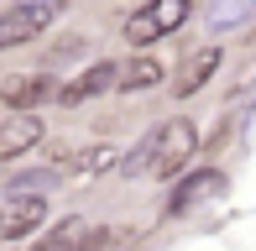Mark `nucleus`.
I'll return each mask as SVG.
<instances>
[{"label":"nucleus","mask_w":256,"mask_h":251,"mask_svg":"<svg viewBox=\"0 0 256 251\" xmlns=\"http://www.w3.org/2000/svg\"><path fill=\"white\" fill-rule=\"evenodd\" d=\"M256 10V0H220V6H209V32H230V26H240Z\"/></svg>","instance_id":"12"},{"label":"nucleus","mask_w":256,"mask_h":251,"mask_svg":"<svg viewBox=\"0 0 256 251\" xmlns=\"http://www.w3.org/2000/svg\"><path fill=\"white\" fill-rule=\"evenodd\" d=\"M220 188H225V173H214V168H204V173L183 178V184L172 188L168 210H172V214H183V210H194V204H199V199H209V194H220Z\"/></svg>","instance_id":"9"},{"label":"nucleus","mask_w":256,"mask_h":251,"mask_svg":"<svg viewBox=\"0 0 256 251\" xmlns=\"http://www.w3.org/2000/svg\"><path fill=\"white\" fill-rule=\"evenodd\" d=\"M42 131H48V126H42L37 116H10L6 126H0V162L32 152V146H42Z\"/></svg>","instance_id":"7"},{"label":"nucleus","mask_w":256,"mask_h":251,"mask_svg":"<svg viewBox=\"0 0 256 251\" xmlns=\"http://www.w3.org/2000/svg\"><path fill=\"white\" fill-rule=\"evenodd\" d=\"M120 78H126L120 89H131V94H142V89H152V84H162V63H157V58H136V63L126 68Z\"/></svg>","instance_id":"13"},{"label":"nucleus","mask_w":256,"mask_h":251,"mask_svg":"<svg viewBox=\"0 0 256 251\" xmlns=\"http://www.w3.org/2000/svg\"><path fill=\"white\" fill-rule=\"evenodd\" d=\"M152 157H157V131L146 136V142L136 146L131 157H126V168H120V173H126V178H142V173H152Z\"/></svg>","instance_id":"14"},{"label":"nucleus","mask_w":256,"mask_h":251,"mask_svg":"<svg viewBox=\"0 0 256 251\" xmlns=\"http://www.w3.org/2000/svg\"><path fill=\"white\" fill-rule=\"evenodd\" d=\"M58 16H63V0H16L10 10H0V52L42 37Z\"/></svg>","instance_id":"1"},{"label":"nucleus","mask_w":256,"mask_h":251,"mask_svg":"<svg viewBox=\"0 0 256 251\" xmlns=\"http://www.w3.org/2000/svg\"><path fill=\"white\" fill-rule=\"evenodd\" d=\"M0 100H6L16 116H32L37 105H48V100H58V84L42 74H26V78H6V89H0Z\"/></svg>","instance_id":"6"},{"label":"nucleus","mask_w":256,"mask_h":251,"mask_svg":"<svg viewBox=\"0 0 256 251\" xmlns=\"http://www.w3.org/2000/svg\"><path fill=\"white\" fill-rule=\"evenodd\" d=\"M194 152H199V131H194V120H172L157 131V157H152V178H178L183 168L194 162Z\"/></svg>","instance_id":"3"},{"label":"nucleus","mask_w":256,"mask_h":251,"mask_svg":"<svg viewBox=\"0 0 256 251\" xmlns=\"http://www.w3.org/2000/svg\"><path fill=\"white\" fill-rule=\"evenodd\" d=\"M104 168H115V146H104V142L63 157V173H104Z\"/></svg>","instance_id":"11"},{"label":"nucleus","mask_w":256,"mask_h":251,"mask_svg":"<svg viewBox=\"0 0 256 251\" xmlns=\"http://www.w3.org/2000/svg\"><path fill=\"white\" fill-rule=\"evenodd\" d=\"M84 52V37H68L63 48H52V63H68V58H78Z\"/></svg>","instance_id":"15"},{"label":"nucleus","mask_w":256,"mask_h":251,"mask_svg":"<svg viewBox=\"0 0 256 251\" xmlns=\"http://www.w3.org/2000/svg\"><path fill=\"white\" fill-rule=\"evenodd\" d=\"M100 241H104V230H94V220L68 214V220H58V230H48L37 241V251H94Z\"/></svg>","instance_id":"5"},{"label":"nucleus","mask_w":256,"mask_h":251,"mask_svg":"<svg viewBox=\"0 0 256 251\" xmlns=\"http://www.w3.org/2000/svg\"><path fill=\"white\" fill-rule=\"evenodd\" d=\"M220 68V48H199V52H188L183 58V68H178V94H199V89L209 84V74Z\"/></svg>","instance_id":"10"},{"label":"nucleus","mask_w":256,"mask_h":251,"mask_svg":"<svg viewBox=\"0 0 256 251\" xmlns=\"http://www.w3.org/2000/svg\"><path fill=\"white\" fill-rule=\"evenodd\" d=\"M188 10H194V0H146V6L126 21V42H131V48H146V42L168 37V32H178L183 21H188Z\"/></svg>","instance_id":"2"},{"label":"nucleus","mask_w":256,"mask_h":251,"mask_svg":"<svg viewBox=\"0 0 256 251\" xmlns=\"http://www.w3.org/2000/svg\"><path fill=\"white\" fill-rule=\"evenodd\" d=\"M42 220H48V199H42V194H16V199L0 210V241H21V236H32Z\"/></svg>","instance_id":"4"},{"label":"nucleus","mask_w":256,"mask_h":251,"mask_svg":"<svg viewBox=\"0 0 256 251\" xmlns=\"http://www.w3.org/2000/svg\"><path fill=\"white\" fill-rule=\"evenodd\" d=\"M115 78H120V68H115V63H94V68H84V74H78V78H74L68 89H58V100H63V105H78V100H94V94H104V89L115 84Z\"/></svg>","instance_id":"8"}]
</instances>
